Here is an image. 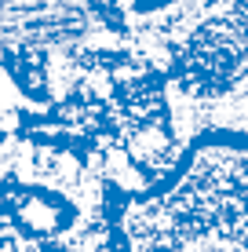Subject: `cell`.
Instances as JSON below:
<instances>
[{
    "instance_id": "6da1fadb",
    "label": "cell",
    "mask_w": 248,
    "mask_h": 252,
    "mask_svg": "<svg viewBox=\"0 0 248 252\" xmlns=\"http://www.w3.org/2000/svg\"><path fill=\"white\" fill-rule=\"evenodd\" d=\"M121 238L128 252H245L241 139H204L168 187L132 197Z\"/></svg>"
}]
</instances>
